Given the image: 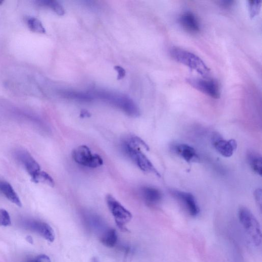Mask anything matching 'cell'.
Here are the masks:
<instances>
[{"label": "cell", "instance_id": "e0dca14e", "mask_svg": "<svg viewBox=\"0 0 262 262\" xmlns=\"http://www.w3.org/2000/svg\"><path fill=\"white\" fill-rule=\"evenodd\" d=\"M117 241L118 235L116 230L113 228L106 230L101 237V242L107 248L114 247Z\"/></svg>", "mask_w": 262, "mask_h": 262}, {"label": "cell", "instance_id": "7402d4cb", "mask_svg": "<svg viewBox=\"0 0 262 262\" xmlns=\"http://www.w3.org/2000/svg\"><path fill=\"white\" fill-rule=\"evenodd\" d=\"M262 6V1H249L248 7L251 18H254L260 13Z\"/></svg>", "mask_w": 262, "mask_h": 262}, {"label": "cell", "instance_id": "7a4b0ae2", "mask_svg": "<svg viewBox=\"0 0 262 262\" xmlns=\"http://www.w3.org/2000/svg\"><path fill=\"white\" fill-rule=\"evenodd\" d=\"M94 98H98L118 107L127 115L132 117L141 115L137 104L128 96L113 91L97 89L90 92Z\"/></svg>", "mask_w": 262, "mask_h": 262}, {"label": "cell", "instance_id": "8fae6325", "mask_svg": "<svg viewBox=\"0 0 262 262\" xmlns=\"http://www.w3.org/2000/svg\"><path fill=\"white\" fill-rule=\"evenodd\" d=\"M172 194L186 207L192 216H197L200 212V208L195 197L192 193L187 192L174 191L172 192Z\"/></svg>", "mask_w": 262, "mask_h": 262}, {"label": "cell", "instance_id": "4fadbf2b", "mask_svg": "<svg viewBox=\"0 0 262 262\" xmlns=\"http://www.w3.org/2000/svg\"><path fill=\"white\" fill-rule=\"evenodd\" d=\"M174 152L188 163L197 161L199 157L196 150L187 144H178L173 147Z\"/></svg>", "mask_w": 262, "mask_h": 262}, {"label": "cell", "instance_id": "9a60e30c", "mask_svg": "<svg viewBox=\"0 0 262 262\" xmlns=\"http://www.w3.org/2000/svg\"><path fill=\"white\" fill-rule=\"evenodd\" d=\"M0 193L12 204L19 207H22V203L19 196L8 182L0 180Z\"/></svg>", "mask_w": 262, "mask_h": 262}, {"label": "cell", "instance_id": "603a6c76", "mask_svg": "<svg viewBox=\"0 0 262 262\" xmlns=\"http://www.w3.org/2000/svg\"><path fill=\"white\" fill-rule=\"evenodd\" d=\"M11 224V218L8 211L4 209H0V226H8Z\"/></svg>", "mask_w": 262, "mask_h": 262}, {"label": "cell", "instance_id": "30bf717a", "mask_svg": "<svg viewBox=\"0 0 262 262\" xmlns=\"http://www.w3.org/2000/svg\"><path fill=\"white\" fill-rule=\"evenodd\" d=\"M15 157L31 177H33L41 171L40 165L27 151L20 150L15 152Z\"/></svg>", "mask_w": 262, "mask_h": 262}, {"label": "cell", "instance_id": "5bb4252c", "mask_svg": "<svg viewBox=\"0 0 262 262\" xmlns=\"http://www.w3.org/2000/svg\"><path fill=\"white\" fill-rule=\"evenodd\" d=\"M141 193L144 201L149 205H156L160 202L162 198L161 192L152 187H143Z\"/></svg>", "mask_w": 262, "mask_h": 262}, {"label": "cell", "instance_id": "6da1fadb", "mask_svg": "<svg viewBox=\"0 0 262 262\" xmlns=\"http://www.w3.org/2000/svg\"><path fill=\"white\" fill-rule=\"evenodd\" d=\"M140 146L143 147L148 151L150 150L148 145L138 137H129L122 144L123 150L142 171L160 177V174L142 151Z\"/></svg>", "mask_w": 262, "mask_h": 262}, {"label": "cell", "instance_id": "ffe728a7", "mask_svg": "<svg viewBox=\"0 0 262 262\" xmlns=\"http://www.w3.org/2000/svg\"><path fill=\"white\" fill-rule=\"evenodd\" d=\"M32 180L35 183L48 184L52 187L54 186V181L52 178L49 174L44 171H41L36 175L32 177Z\"/></svg>", "mask_w": 262, "mask_h": 262}, {"label": "cell", "instance_id": "3957f363", "mask_svg": "<svg viewBox=\"0 0 262 262\" xmlns=\"http://www.w3.org/2000/svg\"><path fill=\"white\" fill-rule=\"evenodd\" d=\"M170 55L177 62L186 66L203 76L210 75V71L204 61L197 55L181 49L174 48Z\"/></svg>", "mask_w": 262, "mask_h": 262}, {"label": "cell", "instance_id": "7c38bea8", "mask_svg": "<svg viewBox=\"0 0 262 262\" xmlns=\"http://www.w3.org/2000/svg\"><path fill=\"white\" fill-rule=\"evenodd\" d=\"M179 22L185 30L191 33H197L201 29L199 20L192 12L183 13L179 19Z\"/></svg>", "mask_w": 262, "mask_h": 262}, {"label": "cell", "instance_id": "d6986e66", "mask_svg": "<svg viewBox=\"0 0 262 262\" xmlns=\"http://www.w3.org/2000/svg\"><path fill=\"white\" fill-rule=\"evenodd\" d=\"M38 3L41 6L51 8L60 16H63L65 13V11L63 6L58 2L53 1V0H42V1H38Z\"/></svg>", "mask_w": 262, "mask_h": 262}, {"label": "cell", "instance_id": "44dd1931", "mask_svg": "<svg viewBox=\"0 0 262 262\" xmlns=\"http://www.w3.org/2000/svg\"><path fill=\"white\" fill-rule=\"evenodd\" d=\"M27 25L31 31L39 34H45L46 30L41 22L37 18H30L27 20Z\"/></svg>", "mask_w": 262, "mask_h": 262}, {"label": "cell", "instance_id": "2e32d148", "mask_svg": "<svg viewBox=\"0 0 262 262\" xmlns=\"http://www.w3.org/2000/svg\"><path fill=\"white\" fill-rule=\"evenodd\" d=\"M59 94L64 98L82 102H91L95 99L90 92L84 93L74 90H63L59 92Z\"/></svg>", "mask_w": 262, "mask_h": 262}, {"label": "cell", "instance_id": "ac0fdd59", "mask_svg": "<svg viewBox=\"0 0 262 262\" xmlns=\"http://www.w3.org/2000/svg\"><path fill=\"white\" fill-rule=\"evenodd\" d=\"M249 162L253 170L260 176L262 174V159L258 154L251 152L248 156Z\"/></svg>", "mask_w": 262, "mask_h": 262}, {"label": "cell", "instance_id": "f546056e", "mask_svg": "<svg viewBox=\"0 0 262 262\" xmlns=\"http://www.w3.org/2000/svg\"><path fill=\"white\" fill-rule=\"evenodd\" d=\"M92 262H100L99 261L97 258H94L93 260H92Z\"/></svg>", "mask_w": 262, "mask_h": 262}, {"label": "cell", "instance_id": "ba28073f", "mask_svg": "<svg viewBox=\"0 0 262 262\" xmlns=\"http://www.w3.org/2000/svg\"><path fill=\"white\" fill-rule=\"evenodd\" d=\"M26 229L41 236L49 242L54 241L55 235L53 229L47 223L37 220L29 219L25 220L22 224Z\"/></svg>", "mask_w": 262, "mask_h": 262}, {"label": "cell", "instance_id": "4316f807", "mask_svg": "<svg viewBox=\"0 0 262 262\" xmlns=\"http://www.w3.org/2000/svg\"><path fill=\"white\" fill-rule=\"evenodd\" d=\"M220 5L223 8H230L234 4L235 1H219Z\"/></svg>", "mask_w": 262, "mask_h": 262}, {"label": "cell", "instance_id": "277c9868", "mask_svg": "<svg viewBox=\"0 0 262 262\" xmlns=\"http://www.w3.org/2000/svg\"><path fill=\"white\" fill-rule=\"evenodd\" d=\"M240 222L252 242L257 247L262 244L260 224L253 212L248 208L242 207L238 210Z\"/></svg>", "mask_w": 262, "mask_h": 262}, {"label": "cell", "instance_id": "8992f818", "mask_svg": "<svg viewBox=\"0 0 262 262\" xmlns=\"http://www.w3.org/2000/svg\"><path fill=\"white\" fill-rule=\"evenodd\" d=\"M74 161L84 166L89 168H97L103 164V160L97 154H93L87 146H80L72 152Z\"/></svg>", "mask_w": 262, "mask_h": 262}, {"label": "cell", "instance_id": "5b68a950", "mask_svg": "<svg viewBox=\"0 0 262 262\" xmlns=\"http://www.w3.org/2000/svg\"><path fill=\"white\" fill-rule=\"evenodd\" d=\"M106 202L118 227L125 232H127L126 225L131 220L132 213L111 195L106 196Z\"/></svg>", "mask_w": 262, "mask_h": 262}, {"label": "cell", "instance_id": "d4e9b609", "mask_svg": "<svg viewBox=\"0 0 262 262\" xmlns=\"http://www.w3.org/2000/svg\"><path fill=\"white\" fill-rule=\"evenodd\" d=\"M114 69L118 72L117 80H120L125 78L126 76V70L122 67L119 66H116L114 67Z\"/></svg>", "mask_w": 262, "mask_h": 262}, {"label": "cell", "instance_id": "52a82bcc", "mask_svg": "<svg viewBox=\"0 0 262 262\" xmlns=\"http://www.w3.org/2000/svg\"><path fill=\"white\" fill-rule=\"evenodd\" d=\"M187 82L194 89L211 98L217 99L220 98L219 86L213 80L189 78L187 79Z\"/></svg>", "mask_w": 262, "mask_h": 262}, {"label": "cell", "instance_id": "9c48e42d", "mask_svg": "<svg viewBox=\"0 0 262 262\" xmlns=\"http://www.w3.org/2000/svg\"><path fill=\"white\" fill-rule=\"evenodd\" d=\"M211 141L215 150L226 158L232 157L237 148V143L235 140H225L218 133L212 134Z\"/></svg>", "mask_w": 262, "mask_h": 262}, {"label": "cell", "instance_id": "83f0119b", "mask_svg": "<svg viewBox=\"0 0 262 262\" xmlns=\"http://www.w3.org/2000/svg\"><path fill=\"white\" fill-rule=\"evenodd\" d=\"M80 116L82 118L89 117L91 116V114L87 110H84L81 111Z\"/></svg>", "mask_w": 262, "mask_h": 262}, {"label": "cell", "instance_id": "cb8c5ba5", "mask_svg": "<svg viewBox=\"0 0 262 262\" xmlns=\"http://www.w3.org/2000/svg\"><path fill=\"white\" fill-rule=\"evenodd\" d=\"M27 262H52V261L49 256L42 254L38 256L33 259L29 260Z\"/></svg>", "mask_w": 262, "mask_h": 262}, {"label": "cell", "instance_id": "484cf974", "mask_svg": "<svg viewBox=\"0 0 262 262\" xmlns=\"http://www.w3.org/2000/svg\"><path fill=\"white\" fill-rule=\"evenodd\" d=\"M255 197L258 206L261 209L262 202V192L261 189H258L256 190L255 192Z\"/></svg>", "mask_w": 262, "mask_h": 262}, {"label": "cell", "instance_id": "f1b7e54d", "mask_svg": "<svg viewBox=\"0 0 262 262\" xmlns=\"http://www.w3.org/2000/svg\"><path fill=\"white\" fill-rule=\"evenodd\" d=\"M26 239L27 241V242H28L29 243H30L31 244H33V243L34 240H33V238L32 237H31L30 236H28L26 237Z\"/></svg>", "mask_w": 262, "mask_h": 262}]
</instances>
